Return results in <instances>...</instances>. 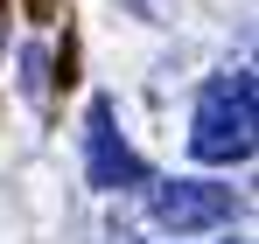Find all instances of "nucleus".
Returning <instances> with one entry per match:
<instances>
[{
    "mask_svg": "<svg viewBox=\"0 0 259 244\" xmlns=\"http://www.w3.org/2000/svg\"><path fill=\"white\" fill-rule=\"evenodd\" d=\"M35 7H49V0H35Z\"/></svg>",
    "mask_w": 259,
    "mask_h": 244,
    "instance_id": "5",
    "label": "nucleus"
},
{
    "mask_svg": "<svg viewBox=\"0 0 259 244\" xmlns=\"http://www.w3.org/2000/svg\"><path fill=\"white\" fill-rule=\"evenodd\" d=\"M21 91H28L35 105L49 98V56H42V49H28V56H21Z\"/></svg>",
    "mask_w": 259,
    "mask_h": 244,
    "instance_id": "4",
    "label": "nucleus"
},
{
    "mask_svg": "<svg viewBox=\"0 0 259 244\" xmlns=\"http://www.w3.org/2000/svg\"><path fill=\"white\" fill-rule=\"evenodd\" d=\"M84 161H91V181H98V189H133V181H140V154H133L119 133H112V105H105V98L91 105Z\"/></svg>",
    "mask_w": 259,
    "mask_h": 244,
    "instance_id": "3",
    "label": "nucleus"
},
{
    "mask_svg": "<svg viewBox=\"0 0 259 244\" xmlns=\"http://www.w3.org/2000/svg\"><path fill=\"white\" fill-rule=\"evenodd\" d=\"M147 216H154L161 230H175V237H189V230L231 223V216H238V196L217 189V181H161V189L147 196Z\"/></svg>",
    "mask_w": 259,
    "mask_h": 244,
    "instance_id": "2",
    "label": "nucleus"
},
{
    "mask_svg": "<svg viewBox=\"0 0 259 244\" xmlns=\"http://www.w3.org/2000/svg\"><path fill=\"white\" fill-rule=\"evenodd\" d=\"M252 133H259V91H252V70H224V77L196 98V119H189V154H196L203 167L252 161Z\"/></svg>",
    "mask_w": 259,
    "mask_h": 244,
    "instance_id": "1",
    "label": "nucleus"
}]
</instances>
